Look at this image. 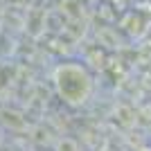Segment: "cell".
<instances>
[{"mask_svg":"<svg viewBox=\"0 0 151 151\" xmlns=\"http://www.w3.org/2000/svg\"><path fill=\"white\" fill-rule=\"evenodd\" d=\"M54 86L63 104L68 106H81L86 104L93 93V79L81 65L65 63L54 72Z\"/></svg>","mask_w":151,"mask_h":151,"instance_id":"1","label":"cell"},{"mask_svg":"<svg viewBox=\"0 0 151 151\" xmlns=\"http://www.w3.org/2000/svg\"><path fill=\"white\" fill-rule=\"evenodd\" d=\"M145 151H149V149H145Z\"/></svg>","mask_w":151,"mask_h":151,"instance_id":"2","label":"cell"}]
</instances>
